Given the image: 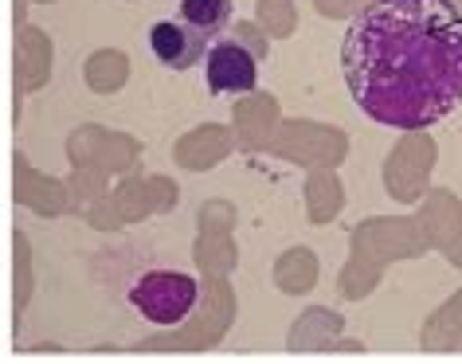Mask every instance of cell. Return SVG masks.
Listing matches in <instances>:
<instances>
[{
    "label": "cell",
    "instance_id": "4",
    "mask_svg": "<svg viewBox=\"0 0 462 364\" xmlns=\"http://www.w3.org/2000/svg\"><path fill=\"white\" fill-rule=\"evenodd\" d=\"M212 36L200 28H192L180 13L177 16H161L149 24V48H153L157 63L169 67V71H189V67L208 59V48H212Z\"/></svg>",
    "mask_w": 462,
    "mask_h": 364
},
{
    "label": "cell",
    "instance_id": "1",
    "mask_svg": "<svg viewBox=\"0 0 462 364\" xmlns=\"http://www.w3.org/2000/svg\"><path fill=\"white\" fill-rule=\"evenodd\" d=\"M341 63L368 118L423 130L462 102V13L450 0H373L345 32Z\"/></svg>",
    "mask_w": 462,
    "mask_h": 364
},
{
    "label": "cell",
    "instance_id": "2",
    "mask_svg": "<svg viewBox=\"0 0 462 364\" xmlns=\"http://www.w3.org/2000/svg\"><path fill=\"white\" fill-rule=\"evenodd\" d=\"M98 263L114 267L106 287L130 305V310L149 325H180L196 310L200 282L184 263H177L165 251H153L145 243L130 247H106Z\"/></svg>",
    "mask_w": 462,
    "mask_h": 364
},
{
    "label": "cell",
    "instance_id": "5",
    "mask_svg": "<svg viewBox=\"0 0 462 364\" xmlns=\"http://www.w3.org/2000/svg\"><path fill=\"white\" fill-rule=\"evenodd\" d=\"M177 13L189 20L192 28H200L212 40H219L231 24V0H180Z\"/></svg>",
    "mask_w": 462,
    "mask_h": 364
},
{
    "label": "cell",
    "instance_id": "3",
    "mask_svg": "<svg viewBox=\"0 0 462 364\" xmlns=\"http://www.w3.org/2000/svg\"><path fill=\"white\" fill-rule=\"evenodd\" d=\"M267 59V40L251 24H239L236 32L219 36L208 48L204 59V83L212 95H247L259 83V67Z\"/></svg>",
    "mask_w": 462,
    "mask_h": 364
}]
</instances>
